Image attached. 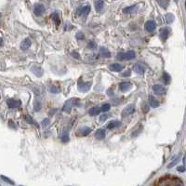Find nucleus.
<instances>
[{
    "label": "nucleus",
    "instance_id": "nucleus-1",
    "mask_svg": "<svg viewBox=\"0 0 186 186\" xmlns=\"http://www.w3.org/2000/svg\"><path fill=\"white\" fill-rule=\"evenodd\" d=\"M157 184H159V185H179V184H181L182 185V182L179 180L178 178H170V179L161 178Z\"/></svg>",
    "mask_w": 186,
    "mask_h": 186
},
{
    "label": "nucleus",
    "instance_id": "nucleus-2",
    "mask_svg": "<svg viewBox=\"0 0 186 186\" xmlns=\"http://www.w3.org/2000/svg\"><path fill=\"white\" fill-rule=\"evenodd\" d=\"M78 102L77 99H69L67 102H65V103L63 104V111L65 113H70L72 108L74 107L75 105V102Z\"/></svg>",
    "mask_w": 186,
    "mask_h": 186
},
{
    "label": "nucleus",
    "instance_id": "nucleus-3",
    "mask_svg": "<svg viewBox=\"0 0 186 186\" xmlns=\"http://www.w3.org/2000/svg\"><path fill=\"white\" fill-rule=\"evenodd\" d=\"M91 85H92L91 82H84V81L79 80L77 87L80 92H88L89 90V88H90Z\"/></svg>",
    "mask_w": 186,
    "mask_h": 186
},
{
    "label": "nucleus",
    "instance_id": "nucleus-4",
    "mask_svg": "<svg viewBox=\"0 0 186 186\" xmlns=\"http://www.w3.org/2000/svg\"><path fill=\"white\" fill-rule=\"evenodd\" d=\"M135 112V105L132 104V103H130L127 106V107L124 108L123 112H122V116H127V115H132V113Z\"/></svg>",
    "mask_w": 186,
    "mask_h": 186
},
{
    "label": "nucleus",
    "instance_id": "nucleus-5",
    "mask_svg": "<svg viewBox=\"0 0 186 186\" xmlns=\"http://www.w3.org/2000/svg\"><path fill=\"white\" fill-rule=\"evenodd\" d=\"M7 104L9 108L11 109H15V108H18L20 107V102L19 100H15V99H9L8 101H7Z\"/></svg>",
    "mask_w": 186,
    "mask_h": 186
},
{
    "label": "nucleus",
    "instance_id": "nucleus-6",
    "mask_svg": "<svg viewBox=\"0 0 186 186\" xmlns=\"http://www.w3.org/2000/svg\"><path fill=\"white\" fill-rule=\"evenodd\" d=\"M156 24L154 20H148V22H146L145 25H144V28H145V30L149 33H153L154 31L156 30Z\"/></svg>",
    "mask_w": 186,
    "mask_h": 186
},
{
    "label": "nucleus",
    "instance_id": "nucleus-7",
    "mask_svg": "<svg viewBox=\"0 0 186 186\" xmlns=\"http://www.w3.org/2000/svg\"><path fill=\"white\" fill-rule=\"evenodd\" d=\"M132 85L130 82H121L119 84V89L120 91L122 92H126V91H129L130 88H131Z\"/></svg>",
    "mask_w": 186,
    "mask_h": 186
},
{
    "label": "nucleus",
    "instance_id": "nucleus-8",
    "mask_svg": "<svg viewBox=\"0 0 186 186\" xmlns=\"http://www.w3.org/2000/svg\"><path fill=\"white\" fill-rule=\"evenodd\" d=\"M153 90L154 92L156 93V95H163L165 93V88L163 86H161L159 84H156V85H154L153 86Z\"/></svg>",
    "mask_w": 186,
    "mask_h": 186
},
{
    "label": "nucleus",
    "instance_id": "nucleus-9",
    "mask_svg": "<svg viewBox=\"0 0 186 186\" xmlns=\"http://www.w3.org/2000/svg\"><path fill=\"white\" fill-rule=\"evenodd\" d=\"M133 70L135 73L139 74V75H143L144 72H145V68L143 67V65L140 64V63H136L133 65Z\"/></svg>",
    "mask_w": 186,
    "mask_h": 186
},
{
    "label": "nucleus",
    "instance_id": "nucleus-10",
    "mask_svg": "<svg viewBox=\"0 0 186 186\" xmlns=\"http://www.w3.org/2000/svg\"><path fill=\"white\" fill-rule=\"evenodd\" d=\"M34 14L37 15V16H41L45 12V8L43 5L38 4V5H36L34 6Z\"/></svg>",
    "mask_w": 186,
    "mask_h": 186
},
{
    "label": "nucleus",
    "instance_id": "nucleus-11",
    "mask_svg": "<svg viewBox=\"0 0 186 186\" xmlns=\"http://www.w3.org/2000/svg\"><path fill=\"white\" fill-rule=\"evenodd\" d=\"M170 36V29L168 28H162L160 31V38L162 41H166Z\"/></svg>",
    "mask_w": 186,
    "mask_h": 186
},
{
    "label": "nucleus",
    "instance_id": "nucleus-12",
    "mask_svg": "<svg viewBox=\"0 0 186 186\" xmlns=\"http://www.w3.org/2000/svg\"><path fill=\"white\" fill-rule=\"evenodd\" d=\"M31 71L33 72L34 75H36V77H42V75H43V70H42V68H41L40 66H36V65H34V66H32V68H31Z\"/></svg>",
    "mask_w": 186,
    "mask_h": 186
},
{
    "label": "nucleus",
    "instance_id": "nucleus-13",
    "mask_svg": "<svg viewBox=\"0 0 186 186\" xmlns=\"http://www.w3.org/2000/svg\"><path fill=\"white\" fill-rule=\"evenodd\" d=\"M136 57V53L135 51L133 50H129L127 52H124V60H127V61H130L134 59Z\"/></svg>",
    "mask_w": 186,
    "mask_h": 186
},
{
    "label": "nucleus",
    "instance_id": "nucleus-14",
    "mask_svg": "<svg viewBox=\"0 0 186 186\" xmlns=\"http://www.w3.org/2000/svg\"><path fill=\"white\" fill-rule=\"evenodd\" d=\"M109 70L113 72H120L123 70V66L119 63H113L109 65Z\"/></svg>",
    "mask_w": 186,
    "mask_h": 186
},
{
    "label": "nucleus",
    "instance_id": "nucleus-15",
    "mask_svg": "<svg viewBox=\"0 0 186 186\" xmlns=\"http://www.w3.org/2000/svg\"><path fill=\"white\" fill-rule=\"evenodd\" d=\"M149 104L151 107H153V108H156L159 106V102L157 101V100L154 97V96L152 95H150L149 96Z\"/></svg>",
    "mask_w": 186,
    "mask_h": 186
},
{
    "label": "nucleus",
    "instance_id": "nucleus-16",
    "mask_svg": "<svg viewBox=\"0 0 186 186\" xmlns=\"http://www.w3.org/2000/svg\"><path fill=\"white\" fill-rule=\"evenodd\" d=\"M31 44H32L31 43V40L29 38H25L22 43H20V49L22 50H27L31 47Z\"/></svg>",
    "mask_w": 186,
    "mask_h": 186
},
{
    "label": "nucleus",
    "instance_id": "nucleus-17",
    "mask_svg": "<svg viewBox=\"0 0 186 186\" xmlns=\"http://www.w3.org/2000/svg\"><path fill=\"white\" fill-rule=\"evenodd\" d=\"M100 55L103 58H109L111 56V53H110V51L106 49V47H102L101 49H100Z\"/></svg>",
    "mask_w": 186,
    "mask_h": 186
},
{
    "label": "nucleus",
    "instance_id": "nucleus-18",
    "mask_svg": "<svg viewBox=\"0 0 186 186\" xmlns=\"http://www.w3.org/2000/svg\"><path fill=\"white\" fill-rule=\"evenodd\" d=\"M103 7H104V3H103L102 0H98V1L95 2V9L97 12H101L103 9Z\"/></svg>",
    "mask_w": 186,
    "mask_h": 186
},
{
    "label": "nucleus",
    "instance_id": "nucleus-19",
    "mask_svg": "<svg viewBox=\"0 0 186 186\" xmlns=\"http://www.w3.org/2000/svg\"><path fill=\"white\" fill-rule=\"evenodd\" d=\"M91 129L90 127H82V129L79 130L78 133H80V135L82 136H88L89 133H91Z\"/></svg>",
    "mask_w": 186,
    "mask_h": 186
},
{
    "label": "nucleus",
    "instance_id": "nucleus-20",
    "mask_svg": "<svg viewBox=\"0 0 186 186\" xmlns=\"http://www.w3.org/2000/svg\"><path fill=\"white\" fill-rule=\"evenodd\" d=\"M121 125V122L118 121V120H113V121H111L108 123L107 127L109 129H115V127H117Z\"/></svg>",
    "mask_w": 186,
    "mask_h": 186
},
{
    "label": "nucleus",
    "instance_id": "nucleus-21",
    "mask_svg": "<svg viewBox=\"0 0 186 186\" xmlns=\"http://www.w3.org/2000/svg\"><path fill=\"white\" fill-rule=\"evenodd\" d=\"M95 136L98 140H103L105 138V131L103 129H98L96 131Z\"/></svg>",
    "mask_w": 186,
    "mask_h": 186
},
{
    "label": "nucleus",
    "instance_id": "nucleus-22",
    "mask_svg": "<svg viewBox=\"0 0 186 186\" xmlns=\"http://www.w3.org/2000/svg\"><path fill=\"white\" fill-rule=\"evenodd\" d=\"M100 112H102L101 110H100L98 107H92L88 110V113H89V115H91V116H94V115H97L100 113Z\"/></svg>",
    "mask_w": 186,
    "mask_h": 186
},
{
    "label": "nucleus",
    "instance_id": "nucleus-23",
    "mask_svg": "<svg viewBox=\"0 0 186 186\" xmlns=\"http://www.w3.org/2000/svg\"><path fill=\"white\" fill-rule=\"evenodd\" d=\"M89 12H90V6L87 5V6H85L84 8H82L81 12H80V15L86 17V16L88 14Z\"/></svg>",
    "mask_w": 186,
    "mask_h": 186
},
{
    "label": "nucleus",
    "instance_id": "nucleus-24",
    "mask_svg": "<svg viewBox=\"0 0 186 186\" xmlns=\"http://www.w3.org/2000/svg\"><path fill=\"white\" fill-rule=\"evenodd\" d=\"M163 79H164V82H165V84H167L168 85L170 83V81H171V77H170V75H168V73H163Z\"/></svg>",
    "mask_w": 186,
    "mask_h": 186
},
{
    "label": "nucleus",
    "instance_id": "nucleus-25",
    "mask_svg": "<svg viewBox=\"0 0 186 186\" xmlns=\"http://www.w3.org/2000/svg\"><path fill=\"white\" fill-rule=\"evenodd\" d=\"M136 9H137V6L134 5V6L129 7V8L124 9H123V12H124V13H131V12L134 11V10H136Z\"/></svg>",
    "mask_w": 186,
    "mask_h": 186
},
{
    "label": "nucleus",
    "instance_id": "nucleus-26",
    "mask_svg": "<svg viewBox=\"0 0 186 186\" xmlns=\"http://www.w3.org/2000/svg\"><path fill=\"white\" fill-rule=\"evenodd\" d=\"M156 1L163 9H167L168 6V3H170L168 0H156Z\"/></svg>",
    "mask_w": 186,
    "mask_h": 186
},
{
    "label": "nucleus",
    "instance_id": "nucleus-27",
    "mask_svg": "<svg viewBox=\"0 0 186 186\" xmlns=\"http://www.w3.org/2000/svg\"><path fill=\"white\" fill-rule=\"evenodd\" d=\"M51 19L54 20V22L56 23V24H60V23H61L60 17H59V15L57 14V13H52V14H51Z\"/></svg>",
    "mask_w": 186,
    "mask_h": 186
},
{
    "label": "nucleus",
    "instance_id": "nucleus-28",
    "mask_svg": "<svg viewBox=\"0 0 186 186\" xmlns=\"http://www.w3.org/2000/svg\"><path fill=\"white\" fill-rule=\"evenodd\" d=\"M110 108H111V105L109 104V103H104L102 106V108H101V111L103 112V113H105V112H108Z\"/></svg>",
    "mask_w": 186,
    "mask_h": 186
},
{
    "label": "nucleus",
    "instance_id": "nucleus-29",
    "mask_svg": "<svg viewBox=\"0 0 186 186\" xmlns=\"http://www.w3.org/2000/svg\"><path fill=\"white\" fill-rule=\"evenodd\" d=\"M61 140H63V142H67L69 140V135H68V132H63V135L61 137Z\"/></svg>",
    "mask_w": 186,
    "mask_h": 186
},
{
    "label": "nucleus",
    "instance_id": "nucleus-30",
    "mask_svg": "<svg viewBox=\"0 0 186 186\" xmlns=\"http://www.w3.org/2000/svg\"><path fill=\"white\" fill-rule=\"evenodd\" d=\"M34 109L36 112H38L41 110V103L39 102H34Z\"/></svg>",
    "mask_w": 186,
    "mask_h": 186
},
{
    "label": "nucleus",
    "instance_id": "nucleus-31",
    "mask_svg": "<svg viewBox=\"0 0 186 186\" xmlns=\"http://www.w3.org/2000/svg\"><path fill=\"white\" fill-rule=\"evenodd\" d=\"M49 91L51 93H55V94H57V93L60 92V88H58V87H55V86H52V87H50Z\"/></svg>",
    "mask_w": 186,
    "mask_h": 186
},
{
    "label": "nucleus",
    "instance_id": "nucleus-32",
    "mask_svg": "<svg viewBox=\"0 0 186 186\" xmlns=\"http://www.w3.org/2000/svg\"><path fill=\"white\" fill-rule=\"evenodd\" d=\"M24 118H25V121L28 123V124H31V125H34V124H36V123H34V120H33V118L31 117L30 115H25Z\"/></svg>",
    "mask_w": 186,
    "mask_h": 186
},
{
    "label": "nucleus",
    "instance_id": "nucleus-33",
    "mask_svg": "<svg viewBox=\"0 0 186 186\" xmlns=\"http://www.w3.org/2000/svg\"><path fill=\"white\" fill-rule=\"evenodd\" d=\"M174 20V16L173 14H171V13H168V14H167V22L168 23H170L172 22Z\"/></svg>",
    "mask_w": 186,
    "mask_h": 186
},
{
    "label": "nucleus",
    "instance_id": "nucleus-34",
    "mask_svg": "<svg viewBox=\"0 0 186 186\" xmlns=\"http://www.w3.org/2000/svg\"><path fill=\"white\" fill-rule=\"evenodd\" d=\"M75 37H77V40H83L85 38V36L82 32H78L77 34H75Z\"/></svg>",
    "mask_w": 186,
    "mask_h": 186
},
{
    "label": "nucleus",
    "instance_id": "nucleus-35",
    "mask_svg": "<svg viewBox=\"0 0 186 186\" xmlns=\"http://www.w3.org/2000/svg\"><path fill=\"white\" fill-rule=\"evenodd\" d=\"M179 159H180V156H177V157L175 158V159H174L173 161L171 162V163H170V165H168V168H172V167H174L175 165H176V163H177V162L179 161Z\"/></svg>",
    "mask_w": 186,
    "mask_h": 186
},
{
    "label": "nucleus",
    "instance_id": "nucleus-36",
    "mask_svg": "<svg viewBox=\"0 0 186 186\" xmlns=\"http://www.w3.org/2000/svg\"><path fill=\"white\" fill-rule=\"evenodd\" d=\"M1 179L4 181H6V182H8V183H9V184H14V182H13L12 181H10L9 178H7V177H5V176H3V175H1Z\"/></svg>",
    "mask_w": 186,
    "mask_h": 186
},
{
    "label": "nucleus",
    "instance_id": "nucleus-37",
    "mask_svg": "<svg viewBox=\"0 0 186 186\" xmlns=\"http://www.w3.org/2000/svg\"><path fill=\"white\" fill-rule=\"evenodd\" d=\"M49 124V119H47V118H45L43 121L41 122V125H42L43 127H47Z\"/></svg>",
    "mask_w": 186,
    "mask_h": 186
},
{
    "label": "nucleus",
    "instance_id": "nucleus-38",
    "mask_svg": "<svg viewBox=\"0 0 186 186\" xmlns=\"http://www.w3.org/2000/svg\"><path fill=\"white\" fill-rule=\"evenodd\" d=\"M95 47H96V44H95L94 41H90V42H88V49H94Z\"/></svg>",
    "mask_w": 186,
    "mask_h": 186
},
{
    "label": "nucleus",
    "instance_id": "nucleus-39",
    "mask_svg": "<svg viewBox=\"0 0 186 186\" xmlns=\"http://www.w3.org/2000/svg\"><path fill=\"white\" fill-rule=\"evenodd\" d=\"M108 118V115H106V113H104V115H101V117H100V121L101 122H103V121H105L106 119Z\"/></svg>",
    "mask_w": 186,
    "mask_h": 186
},
{
    "label": "nucleus",
    "instance_id": "nucleus-40",
    "mask_svg": "<svg viewBox=\"0 0 186 186\" xmlns=\"http://www.w3.org/2000/svg\"><path fill=\"white\" fill-rule=\"evenodd\" d=\"M71 55H72V57L75 58V59H79V57H80V56H79V54L77 52V51H73V52L71 53Z\"/></svg>",
    "mask_w": 186,
    "mask_h": 186
},
{
    "label": "nucleus",
    "instance_id": "nucleus-41",
    "mask_svg": "<svg viewBox=\"0 0 186 186\" xmlns=\"http://www.w3.org/2000/svg\"><path fill=\"white\" fill-rule=\"evenodd\" d=\"M178 171H180V172H184L185 171V167L184 166H180V167H178Z\"/></svg>",
    "mask_w": 186,
    "mask_h": 186
},
{
    "label": "nucleus",
    "instance_id": "nucleus-42",
    "mask_svg": "<svg viewBox=\"0 0 186 186\" xmlns=\"http://www.w3.org/2000/svg\"><path fill=\"white\" fill-rule=\"evenodd\" d=\"M9 126L12 127V129H16V124H14V123H13V121H12V120H9Z\"/></svg>",
    "mask_w": 186,
    "mask_h": 186
},
{
    "label": "nucleus",
    "instance_id": "nucleus-43",
    "mask_svg": "<svg viewBox=\"0 0 186 186\" xmlns=\"http://www.w3.org/2000/svg\"><path fill=\"white\" fill-rule=\"evenodd\" d=\"M142 108H143L144 113H147V112H148V110H149V107H147V104H146V103H143Z\"/></svg>",
    "mask_w": 186,
    "mask_h": 186
},
{
    "label": "nucleus",
    "instance_id": "nucleus-44",
    "mask_svg": "<svg viewBox=\"0 0 186 186\" xmlns=\"http://www.w3.org/2000/svg\"><path fill=\"white\" fill-rule=\"evenodd\" d=\"M130 74H131V72H130V70H127V71L125 72V73H124L122 75H123V77H129Z\"/></svg>",
    "mask_w": 186,
    "mask_h": 186
},
{
    "label": "nucleus",
    "instance_id": "nucleus-45",
    "mask_svg": "<svg viewBox=\"0 0 186 186\" xmlns=\"http://www.w3.org/2000/svg\"><path fill=\"white\" fill-rule=\"evenodd\" d=\"M70 29H73V26L70 25V24H68V25H65L64 27V30L65 31H67V30H70Z\"/></svg>",
    "mask_w": 186,
    "mask_h": 186
},
{
    "label": "nucleus",
    "instance_id": "nucleus-46",
    "mask_svg": "<svg viewBox=\"0 0 186 186\" xmlns=\"http://www.w3.org/2000/svg\"><path fill=\"white\" fill-rule=\"evenodd\" d=\"M107 94L109 96H112L113 94V89H108V91H107Z\"/></svg>",
    "mask_w": 186,
    "mask_h": 186
},
{
    "label": "nucleus",
    "instance_id": "nucleus-47",
    "mask_svg": "<svg viewBox=\"0 0 186 186\" xmlns=\"http://www.w3.org/2000/svg\"><path fill=\"white\" fill-rule=\"evenodd\" d=\"M183 164L186 165V154H185V156H184V157H183Z\"/></svg>",
    "mask_w": 186,
    "mask_h": 186
},
{
    "label": "nucleus",
    "instance_id": "nucleus-48",
    "mask_svg": "<svg viewBox=\"0 0 186 186\" xmlns=\"http://www.w3.org/2000/svg\"><path fill=\"white\" fill-rule=\"evenodd\" d=\"M185 7H186V1H185Z\"/></svg>",
    "mask_w": 186,
    "mask_h": 186
}]
</instances>
